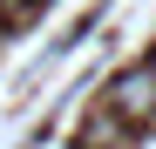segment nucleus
<instances>
[{"label": "nucleus", "instance_id": "nucleus-1", "mask_svg": "<svg viewBox=\"0 0 156 149\" xmlns=\"http://www.w3.org/2000/svg\"><path fill=\"white\" fill-rule=\"evenodd\" d=\"M102 109H109L122 129H143V122L156 115V74H149V68L115 74V81H109V95H102Z\"/></svg>", "mask_w": 156, "mask_h": 149}, {"label": "nucleus", "instance_id": "nucleus-2", "mask_svg": "<svg viewBox=\"0 0 156 149\" xmlns=\"http://www.w3.org/2000/svg\"><path fill=\"white\" fill-rule=\"evenodd\" d=\"M129 142H136V129H122L109 109H95V115L82 122V149H129Z\"/></svg>", "mask_w": 156, "mask_h": 149}, {"label": "nucleus", "instance_id": "nucleus-3", "mask_svg": "<svg viewBox=\"0 0 156 149\" xmlns=\"http://www.w3.org/2000/svg\"><path fill=\"white\" fill-rule=\"evenodd\" d=\"M20 7H27V0H0V14H20Z\"/></svg>", "mask_w": 156, "mask_h": 149}, {"label": "nucleus", "instance_id": "nucleus-4", "mask_svg": "<svg viewBox=\"0 0 156 149\" xmlns=\"http://www.w3.org/2000/svg\"><path fill=\"white\" fill-rule=\"evenodd\" d=\"M149 74H156V54H149Z\"/></svg>", "mask_w": 156, "mask_h": 149}, {"label": "nucleus", "instance_id": "nucleus-5", "mask_svg": "<svg viewBox=\"0 0 156 149\" xmlns=\"http://www.w3.org/2000/svg\"><path fill=\"white\" fill-rule=\"evenodd\" d=\"M0 27H7V14H0Z\"/></svg>", "mask_w": 156, "mask_h": 149}]
</instances>
